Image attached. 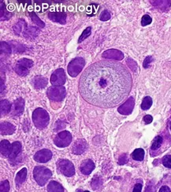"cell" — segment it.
<instances>
[{
	"label": "cell",
	"mask_w": 171,
	"mask_h": 192,
	"mask_svg": "<svg viewBox=\"0 0 171 192\" xmlns=\"http://www.w3.org/2000/svg\"><path fill=\"white\" fill-rule=\"evenodd\" d=\"M152 18H151L149 15L146 14L144 15V16H143L142 20H141V24H142V26L148 25V24H150L151 23H152Z\"/></svg>",
	"instance_id": "37"
},
{
	"label": "cell",
	"mask_w": 171,
	"mask_h": 192,
	"mask_svg": "<svg viewBox=\"0 0 171 192\" xmlns=\"http://www.w3.org/2000/svg\"><path fill=\"white\" fill-rule=\"evenodd\" d=\"M0 107H1V116L6 115L11 111L12 106L9 101L7 100H1L0 103Z\"/></svg>",
	"instance_id": "23"
},
{
	"label": "cell",
	"mask_w": 171,
	"mask_h": 192,
	"mask_svg": "<svg viewBox=\"0 0 171 192\" xmlns=\"http://www.w3.org/2000/svg\"><path fill=\"white\" fill-rule=\"evenodd\" d=\"M49 114L45 109L37 108L32 113V121L38 129H44L49 123Z\"/></svg>",
	"instance_id": "2"
},
{
	"label": "cell",
	"mask_w": 171,
	"mask_h": 192,
	"mask_svg": "<svg viewBox=\"0 0 171 192\" xmlns=\"http://www.w3.org/2000/svg\"><path fill=\"white\" fill-rule=\"evenodd\" d=\"M141 190H142V184H136L134 187L132 192H141Z\"/></svg>",
	"instance_id": "43"
},
{
	"label": "cell",
	"mask_w": 171,
	"mask_h": 192,
	"mask_svg": "<svg viewBox=\"0 0 171 192\" xmlns=\"http://www.w3.org/2000/svg\"><path fill=\"white\" fill-rule=\"evenodd\" d=\"M52 157V153L50 150L44 149L39 151L34 155V160L40 163H46Z\"/></svg>",
	"instance_id": "10"
},
{
	"label": "cell",
	"mask_w": 171,
	"mask_h": 192,
	"mask_svg": "<svg viewBox=\"0 0 171 192\" xmlns=\"http://www.w3.org/2000/svg\"><path fill=\"white\" fill-rule=\"evenodd\" d=\"M144 151L142 148H138L136 149L132 153V157L133 160L137 161V162H142L144 158Z\"/></svg>",
	"instance_id": "27"
},
{
	"label": "cell",
	"mask_w": 171,
	"mask_h": 192,
	"mask_svg": "<svg viewBox=\"0 0 171 192\" xmlns=\"http://www.w3.org/2000/svg\"><path fill=\"white\" fill-rule=\"evenodd\" d=\"M21 152V144L20 142H14L12 144V150L11 153H10V156H9V159H10V162H13L15 159L17 158V157L18 156V154Z\"/></svg>",
	"instance_id": "20"
},
{
	"label": "cell",
	"mask_w": 171,
	"mask_h": 192,
	"mask_svg": "<svg viewBox=\"0 0 171 192\" xmlns=\"http://www.w3.org/2000/svg\"><path fill=\"white\" fill-rule=\"evenodd\" d=\"M48 18L54 22L65 24L66 22L67 16H66V13H61V12H51L48 13Z\"/></svg>",
	"instance_id": "15"
},
{
	"label": "cell",
	"mask_w": 171,
	"mask_h": 192,
	"mask_svg": "<svg viewBox=\"0 0 171 192\" xmlns=\"http://www.w3.org/2000/svg\"><path fill=\"white\" fill-rule=\"evenodd\" d=\"M47 94L52 101L61 102L66 97V91L63 86H52L48 88Z\"/></svg>",
	"instance_id": "5"
},
{
	"label": "cell",
	"mask_w": 171,
	"mask_h": 192,
	"mask_svg": "<svg viewBox=\"0 0 171 192\" xmlns=\"http://www.w3.org/2000/svg\"><path fill=\"white\" fill-rule=\"evenodd\" d=\"M95 168V164L90 159L84 160L81 165V172L84 175H89Z\"/></svg>",
	"instance_id": "16"
},
{
	"label": "cell",
	"mask_w": 171,
	"mask_h": 192,
	"mask_svg": "<svg viewBox=\"0 0 171 192\" xmlns=\"http://www.w3.org/2000/svg\"><path fill=\"white\" fill-rule=\"evenodd\" d=\"M99 18L100 20L103 21H108V20H110V13H109L108 10H104V11L102 12L101 14H100Z\"/></svg>",
	"instance_id": "38"
},
{
	"label": "cell",
	"mask_w": 171,
	"mask_h": 192,
	"mask_svg": "<svg viewBox=\"0 0 171 192\" xmlns=\"http://www.w3.org/2000/svg\"><path fill=\"white\" fill-rule=\"evenodd\" d=\"M51 171L44 166L35 167L33 169V177L40 186H44L51 177Z\"/></svg>",
	"instance_id": "3"
},
{
	"label": "cell",
	"mask_w": 171,
	"mask_h": 192,
	"mask_svg": "<svg viewBox=\"0 0 171 192\" xmlns=\"http://www.w3.org/2000/svg\"><path fill=\"white\" fill-rule=\"evenodd\" d=\"M72 136L68 131H63L58 133L54 139V143L58 147H66L71 143Z\"/></svg>",
	"instance_id": "8"
},
{
	"label": "cell",
	"mask_w": 171,
	"mask_h": 192,
	"mask_svg": "<svg viewBox=\"0 0 171 192\" xmlns=\"http://www.w3.org/2000/svg\"><path fill=\"white\" fill-rule=\"evenodd\" d=\"M84 66H85V60L84 58H80V57L73 58L68 65V73L72 77H77Z\"/></svg>",
	"instance_id": "4"
},
{
	"label": "cell",
	"mask_w": 171,
	"mask_h": 192,
	"mask_svg": "<svg viewBox=\"0 0 171 192\" xmlns=\"http://www.w3.org/2000/svg\"><path fill=\"white\" fill-rule=\"evenodd\" d=\"M26 177H27V168H23L17 173L16 177H15V183H16L17 187H20L24 182Z\"/></svg>",
	"instance_id": "21"
},
{
	"label": "cell",
	"mask_w": 171,
	"mask_h": 192,
	"mask_svg": "<svg viewBox=\"0 0 171 192\" xmlns=\"http://www.w3.org/2000/svg\"><path fill=\"white\" fill-rule=\"evenodd\" d=\"M24 101L22 98H18L13 103L11 109V115L13 117H18L24 112Z\"/></svg>",
	"instance_id": "12"
},
{
	"label": "cell",
	"mask_w": 171,
	"mask_h": 192,
	"mask_svg": "<svg viewBox=\"0 0 171 192\" xmlns=\"http://www.w3.org/2000/svg\"><path fill=\"white\" fill-rule=\"evenodd\" d=\"M10 190V184L8 180H3L0 184V192H9Z\"/></svg>",
	"instance_id": "35"
},
{
	"label": "cell",
	"mask_w": 171,
	"mask_h": 192,
	"mask_svg": "<svg viewBox=\"0 0 171 192\" xmlns=\"http://www.w3.org/2000/svg\"><path fill=\"white\" fill-rule=\"evenodd\" d=\"M91 32H92V28L88 27L87 29H84V32H82V34L80 36L79 40H78V43H81L82 41H84L87 37H88L91 35Z\"/></svg>",
	"instance_id": "33"
},
{
	"label": "cell",
	"mask_w": 171,
	"mask_h": 192,
	"mask_svg": "<svg viewBox=\"0 0 171 192\" xmlns=\"http://www.w3.org/2000/svg\"><path fill=\"white\" fill-rule=\"evenodd\" d=\"M152 59H153V58H152V56H147L144 61V68L148 67L150 63L152 61Z\"/></svg>",
	"instance_id": "41"
},
{
	"label": "cell",
	"mask_w": 171,
	"mask_h": 192,
	"mask_svg": "<svg viewBox=\"0 0 171 192\" xmlns=\"http://www.w3.org/2000/svg\"><path fill=\"white\" fill-rule=\"evenodd\" d=\"M84 192H90V191H88V190H86V191H84Z\"/></svg>",
	"instance_id": "47"
},
{
	"label": "cell",
	"mask_w": 171,
	"mask_h": 192,
	"mask_svg": "<svg viewBox=\"0 0 171 192\" xmlns=\"http://www.w3.org/2000/svg\"><path fill=\"white\" fill-rule=\"evenodd\" d=\"M152 105V99L150 96H146L145 98L143 99L142 104H141V109L143 110H147L151 108Z\"/></svg>",
	"instance_id": "29"
},
{
	"label": "cell",
	"mask_w": 171,
	"mask_h": 192,
	"mask_svg": "<svg viewBox=\"0 0 171 192\" xmlns=\"http://www.w3.org/2000/svg\"><path fill=\"white\" fill-rule=\"evenodd\" d=\"M158 192H171V190L168 186H163Z\"/></svg>",
	"instance_id": "44"
},
{
	"label": "cell",
	"mask_w": 171,
	"mask_h": 192,
	"mask_svg": "<svg viewBox=\"0 0 171 192\" xmlns=\"http://www.w3.org/2000/svg\"><path fill=\"white\" fill-rule=\"evenodd\" d=\"M101 184H102V181H101V179H100L99 176H95L92 181V188H93L94 190H95V189L99 188V187H100Z\"/></svg>",
	"instance_id": "34"
},
{
	"label": "cell",
	"mask_w": 171,
	"mask_h": 192,
	"mask_svg": "<svg viewBox=\"0 0 171 192\" xmlns=\"http://www.w3.org/2000/svg\"><path fill=\"white\" fill-rule=\"evenodd\" d=\"M145 192H155V187L153 185H148L146 188Z\"/></svg>",
	"instance_id": "45"
},
{
	"label": "cell",
	"mask_w": 171,
	"mask_h": 192,
	"mask_svg": "<svg viewBox=\"0 0 171 192\" xmlns=\"http://www.w3.org/2000/svg\"><path fill=\"white\" fill-rule=\"evenodd\" d=\"M162 143H163V137L161 136H156L152 142V147H151L152 151H157L161 147Z\"/></svg>",
	"instance_id": "28"
},
{
	"label": "cell",
	"mask_w": 171,
	"mask_h": 192,
	"mask_svg": "<svg viewBox=\"0 0 171 192\" xmlns=\"http://www.w3.org/2000/svg\"><path fill=\"white\" fill-rule=\"evenodd\" d=\"M126 62H127V65L129 66V67L130 68L132 71L135 72L136 69V68H137V65H136V61H133L132 59H131V58H128V60Z\"/></svg>",
	"instance_id": "39"
},
{
	"label": "cell",
	"mask_w": 171,
	"mask_h": 192,
	"mask_svg": "<svg viewBox=\"0 0 171 192\" xmlns=\"http://www.w3.org/2000/svg\"><path fill=\"white\" fill-rule=\"evenodd\" d=\"M58 171L67 177L73 176L75 173L73 164L69 160H60L57 164Z\"/></svg>",
	"instance_id": "7"
},
{
	"label": "cell",
	"mask_w": 171,
	"mask_h": 192,
	"mask_svg": "<svg viewBox=\"0 0 171 192\" xmlns=\"http://www.w3.org/2000/svg\"><path fill=\"white\" fill-rule=\"evenodd\" d=\"M152 120H153V117L151 115H146L144 117V121L145 122V124H150L152 123Z\"/></svg>",
	"instance_id": "42"
},
{
	"label": "cell",
	"mask_w": 171,
	"mask_h": 192,
	"mask_svg": "<svg viewBox=\"0 0 171 192\" xmlns=\"http://www.w3.org/2000/svg\"><path fill=\"white\" fill-rule=\"evenodd\" d=\"M87 142L84 139H77L76 142H74L73 146V152L74 154L77 155H81L87 149Z\"/></svg>",
	"instance_id": "14"
},
{
	"label": "cell",
	"mask_w": 171,
	"mask_h": 192,
	"mask_svg": "<svg viewBox=\"0 0 171 192\" xmlns=\"http://www.w3.org/2000/svg\"><path fill=\"white\" fill-rule=\"evenodd\" d=\"M134 105H135V103H134L133 98L130 97L124 104H122L118 107V113L122 114V115H129L133 110Z\"/></svg>",
	"instance_id": "11"
},
{
	"label": "cell",
	"mask_w": 171,
	"mask_h": 192,
	"mask_svg": "<svg viewBox=\"0 0 171 192\" xmlns=\"http://www.w3.org/2000/svg\"><path fill=\"white\" fill-rule=\"evenodd\" d=\"M26 23L24 20L21 19L14 26H13V32L16 35H20L21 33H23L26 29Z\"/></svg>",
	"instance_id": "25"
},
{
	"label": "cell",
	"mask_w": 171,
	"mask_h": 192,
	"mask_svg": "<svg viewBox=\"0 0 171 192\" xmlns=\"http://www.w3.org/2000/svg\"><path fill=\"white\" fill-rule=\"evenodd\" d=\"M15 126L9 122L3 121L0 125V130L2 136H7V135L13 134L15 131Z\"/></svg>",
	"instance_id": "17"
},
{
	"label": "cell",
	"mask_w": 171,
	"mask_h": 192,
	"mask_svg": "<svg viewBox=\"0 0 171 192\" xmlns=\"http://www.w3.org/2000/svg\"><path fill=\"white\" fill-rule=\"evenodd\" d=\"M11 53V47L6 42H1V55H9Z\"/></svg>",
	"instance_id": "31"
},
{
	"label": "cell",
	"mask_w": 171,
	"mask_h": 192,
	"mask_svg": "<svg viewBox=\"0 0 171 192\" xmlns=\"http://www.w3.org/2000/svg\"><path fill=\"white\" fill-rule=\"evenodd\" d=\"M47 80L42 76H36L32 80V83L36 89H41L47 85Z\"/></svg>",
	"instance_id": "18"
},
{
	"label": "cell",
	"mask_w": 171,
	"mask_h": 192,
	"mask_svg": "<svg viewBox=\"0 0 171 192\" xmlns=\"http://www.w3.org/2000/svg\"><path fill=\"white\" fill-rule=\"evenodd\" d=\"M132 88L129 71L121 63L100 61L83 72L79 91L84 99L93 106L112 108L129 95Z\"/></svg>",
	"instance_id": "1"
},
{
	"label": "cell",
	"mask_w": 171,
	"mask_h": 192,
	"mask_svg": "<svg viewBox=\"0 0 171 192\" xmlns=\"http://www.w3.org/2000/svg\"><path fill=\"white\" fill-rule=\"evenodd\" d=\"M163 164L166 168H171V155H166L163 157Z\"/></svg>",
	"instance_id": "36"
},
{
	"label": "cell",
	"mask_w": 171,
	"mask_h": 192,
	"mask_svg": "<svg viewBox=\"0 0 171 192\" xmlns=\"http://www.w3.org/2000/svg\"><path fill=\"white\" fill-rule=\"evenodd\" d=\"M10 18H11V13L7 11L3 3L1 2V20L6 21V20H8Z\"/></svg>",
	"instance_id": "30"
},
{
	"label": "cell",
	"mask_w": 171,
	"mask_h": 192,
	"mask_svg": "<svg viewBox=\"0 0 171 192\" xmlns=\"http://www.w3.org/2000/svg\"><path fill=\"white\" fill-rule=\"evenodd\" d=\"M169 128H170V129H171V121L169 122Z\"/></svg>",
	"instance_id": "46"
},
{
	"label": "cell",
	"mask_w": 171,
	"mask_h": 192,
	"mask_svg": "<svg viewBox=\"0 0 171 192\" xmlns=\"http://www.w3.org/2000/svg\"><path fill=\"white\" fill-rule=\"evenodd\" d=\"M102 57L107 59H113V60H122L124 58V54L120 51L116 49H110V50L105 51L103 53Z\"/></svg>",
	"instance_id": "13"
},
{
	"label": "cell",
	"mask_w": 171,
	"mask_h": 192,
	"mask_svg": "<svg viewBox=\"0 0 171 192\" xmlns=\"http://www.w3.org/2000/svg\"><path fill=\"white\" fill-rule=\"evenodd\" d=\"M66 81V76L63 69H58L52 73L51 83L53 86H62Z\"/></svg>",
	"instance_id": "9"
},
{
	"label": "cell",
	"mask_w": 171,
	"mask_h": 192,
	"mask_svg": "<svg viewBox=\"0 0 171 192\" xmlns=\"http://www.w3.org/2000/svg\"><path fill=\"white\" fill-rule=\"evenodd\" d=\"M47 192H64V188L59 183L51 181L47 186Z\"/></svg>",
	"instance_id": "22"
},
{
	"label": "cell",
	"mask_w": 171,
	"mask_h": 192,
	"mask_svg": "<svg viewBox=\"0 0 171 192\" xmlns=\"http://www.w3.org/2000/svg\"><path fill=\"white\" fill-rule=\"evenodd\" d=\"M40 30H38L35 27H29V28H26L24 32H23L24 35L25 37L29 39H33L35 37L37 36V35L39 34Z\"/></svg>",
	"instance_id": "24"
},
{
	"label": "cell",
	"mask_w": 171,
	"mask_h": 192,
	"mask_svg": "<svg viewBox=\"0 0 171 192\" xmlns=\"http://www.w3.org/2000/svg\"><path fill=\"white\" fill-rule=\"evenodd\" d=\"M31 18H32V21H33L34 23L36 24H37L38 26H39L40 28H44V26H45V24H44V22H43L42 21H41L40 19L39 18V17L37 16V15L35 13H31Z\"/></svg>",
	"instance_id": "32"
},
{
	"label": "cell",
	"mask_w": 171,
	"mask_h": 192,
	"mask_svg": "<svg viewBox=\"0 0 171 192\" xmlns=\"http://www.w3.org/2000/svg\"><path fill=\"white\" fill-rule=\"evenodd\" d=\"M33 66V61L28 58H21L18 60L16 63L14 69L15 72L21 77H25L28 75L29 69Z\"/></svg>",
	"instance_id": "6"
},
{
	"label": "cell",
	"mask_w": 171,
	"mask_h": 192,
	"mask_svg": "<svg viewBox=\"0 0 171 192\" xmlns=\"http://www.w3.org/2000/svg\"><path fill=\"white\" fill-rule=\"evenodd\" d=\"M12 150V145H10V142L7 140L4 139V140L1 141L0 142V151H1V154L3 157H9L11 153Z\"/></svg>",
	"instance_id": "19"
},
{
	"label": "cell",
	"mask_w": 171,
	"mask_h": 192,
	"mask_svg": "<svg viewBox=\"0 0 171 192\" xmlns=\"http://www.w3.org/2000/svg\"><path fill=\"white\" fill-rule=\"evenodd\" d=\"M151 3H152V5L161 10H167L170 7L169 1H151Z\"/></svg>",
	"instance_id": "26"
},
{
	"label": "cell",
	"mask_w": 171,
	"mask_h": 192,
	"mask_svg": "<svg viewBox=\"0 0 171 192\" xmlns=\"http://www.w3.org/2000/svg\"><path fill=\"white\" fill-rule=\"evenodd\" d=\"M128 162V157L126 154H123L122 156L119 157V161H118V164L119 165H124Z\"/></svg>",
	"instance_id": "40"
}]
</instances>
